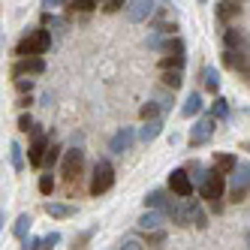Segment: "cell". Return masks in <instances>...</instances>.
Here are the masks:
<instances>
[{
  "mask_svg": "<svg viewBox=\"0 0 250 250\" xmlns=\"http://www.w3.org/2000/svg\"><path fill=\"white\" fill-rule=\"evenodd\" d=\"M30 214H19V220H15V226H12V232H15V238H27V232H30Z\"/></svg>",
  "mask_w": 250,
  "mask_h": 250,
  "instance_id": "cell-20",
  "label": "cell"
},
{
  "mask_svg": "<svg viewBox=\"0 0 250 250\" xmlns=\"http://www.w3.org/2000/svg\"><path fill=\"white\" fill-rule=\"evenodd\" d=\"M15 84H19V91H21V94H27L30 87H33V84H30V82H24V79H19V82H15Z\"/></svg>",
  "mask_w": 250,
  "mask_h": 250,
  "instance_id": "cell-36",
  "label": "cell"
},
{
  "mask_svg": "<svg viewBox=\"0 0 250 250\" xmlns=\"http://www.w3.org/2000/svg\"><path fill=\"white\" fill-rule=\"evenodd\" d=\"M73 9H79V12H91V9H97L100 3H94V0H76V3H69Z\"/></svg>",
  "mask_w": 250,
  "mask_h": 250,
  "instance_id": "cell-28",
  "label": "cell"
},
{
  "mask_svg": "<svg viewBox=\"0 0 250 250\" xmlns=\"http://www.w3.org/2000/svg\"><path fill=\"white\" fill-rule=\"evenodd\" d=\"M163 238H166L163 232H154V235H151V244H163Z\"/></svg>",
  "mask_w": 250,
  "mask_h": 250,
  "instance_id": "cell-37",
  "label": "cell"
},
{
  "mask_svg": "<svg viewBox=\"0 0 250 250\" xmlns=\"http://www.w3.org/2000/svg\"><path fill=\"white\" fill-rule=\"evenodd\" d=\"M19 130H24V133H27V130H33V118H30L27 112H24V115L19 118Z\"/></svg>",
  "mask_w": 250,
  "mask_h": 250,
  "instance_id": "cell-32",
  "label": "cell"
},
{
  "mask_svg": "<svg viewBox=\"0 0 250 250\" xmlns=\"http://www.w3.org/2000/svg\"><path fill=\"white\" fill-rule=\"evenodd\" d=\"M202 79H205V87H208L211 94H217V91H220V73H217L214 66H208V69H205Z\"/></svg>",
  "mask_w": 250,
  "mask_h": 250,
  "instance_id": "cell-21",
  "label": "cell"
},
{
  "mask_svg": "<svg viewBox=\"0 0 250 250\" xmlns=\"http://www.w3.org/2000/svg\"><path fill=\"white\" fill-rule=\"evenodd\" d=\"M199 196L208 202H220L223 199V175L217 172H205L202 181H199Z\"/></svg>",
  "mask_w": 250,
  "mask_h": 250,
  "instance_id": "cell-4",
  "label": "cell"
},
{
  "mask_svg": "<svg viewBox=\"0 0 250 250\" xmlns=\"http://www.w3.org/2000/svg\"><path fill=\"white\" fill-rule=\"evenodd\" d=\"M223 42H226V51H247V40L238 27H229L223 33Z\"/></svg>",
  "mask_w": 250,
  "mask_h": 250,
  "instance_id": "cell-12",
  "label": "cell"
},
{
  "mask_svg": "<svg viewBox=\"0 0 250 250\" xmlns=\"http://www.w3.org/2000/svg\"><path fill=\"white\" fill-rule=\"evenodd\" d=\"M214 118H226L229 115V105H226V100L223 97H217V100H214V112H211Z\"/></svg>",
  "mask_w": 250,
  "mask_h": 250,
  "instance_id": "cell-26",
  "label": "cell"
},
{
  "mask_svg": "<svg viewBox=\"0 0 250 250\" xmlns=\"http://www.w3.org/2000/svg\"><path fill=\"white\" fill-rule=\"evenodd\" d=\"M157 103H145V105H142V118H145V121H154L157 118Z\"/></svg>",
  "mask_w": 250,
  "mask_h": 250,
  "instance_id": "cell-29",
  "label": "cell"
},
{
  "mask_svg": "<svg viewBox=\"0 0 250 250\" xmlns=\"http://www.w3.org/2000/svg\"><path fill=\"white\" fill-rule=\"evenodd\" d=\"M58 151H61L58 145H55V148H45V154H42V166H48V169L55 166V160H58Z\"/></svg>",
  "mask_w": 250,
  "mask_h": 250,
  "instance_id": "cell-27",
  "label": "cell"
},
{
  "mask_svg": "<svg viewBox=\"0 0 250 250\" xmlns=\"http://www.w3.org/2000/svg\"><path fill=\"white\" fill-rule=\"evenodd\" d=\"M181 73H163V84L166 87H172V91H178V87H181Z\"/></svg>",
  "mask_w": 250,
  "mask_h": 250,
  "instance_id": "cell-25",
  "label": "cell"
},
{
  "mask_svg": "<svg viewBox=\"0 0 250 250\" xmlns=\"http://www.w3.org/2000/svg\"><path fill=\"white\" fill-rule=\"evenodd\" d=\"M166 214L178 223V226H205V214H202V208L196 205V202H181V205H169L166 208Z\"/></svg>",
  "mask_w": 250,
  "mask_h": 250,
  "instance_id": "cell-2",
  "label": "cell"
},
{
  "mask_svg": "<svg viewBox=\"0 0 250 250\" xmlns=\"http://www.w3.org/2000/svg\"><path fill=\"white\" fill-rule=\"evenodd\" d=\"M45 211H48V217H58V220L73 217V214H76V208H73V205H63V202H48V205H45Z\"/></svg>",
  "mask_w": 250,
  "mask_h": 250,
  "instance_id": "cell-17",
  "label": "cell"
},
{
  "mask_svg": "<svg viewBox=\"0 0 250 250\" xmlns=\"http://www.w3.org/2000/svg\"><path fill=\"white\" fill-rule=\"evenodd\" d=\"M9 160H12V169L15 172L24 169V157H21V145H19V142H12V145H9Z\"/></svg>",
  "mask_w": 250,
  "mask_h": 250,
  "instance_id": "cell-23",
  "label": "cell"
},
{
  "mask_svg": "<svg viewBox=\"0 0 250 250\" xmlns=\"http://www.w3.org/2000/svg\"><path fill=\"white\" fill-rule=\"evenodd\" d=\"M121 6H124L121 0H109V3H103V9H105V12H118Z\"/></svg>",
  "mask_w": 250,
  "mask_h": 250,
  "instance_id": "cell-33",
  "label": "cell"
},
{
  "mask_svg": "<svg viewBox=\"0 0 250 250\" xmlns=\"http://www.w3.org/2000/svg\"><path fill=\"white\" fill-rule=\"evenodd\" d=\"M40 73H45L42 58H21L19 63L12 66V76L15 79H19V76H40Z\"/></svg>",
  "mask_w": 250,
  "mask_h": 250,
  "instance_id": "cell-8",
  "label": "cell"
},
{
  "mask_svg": "<svg viewBox=\"0 0 250 250\" xmlns=\"http://www.w3.org/2000/svg\"><path fill=\"white\" fill-rule=\"evenodd\" d=\"M157 9V3H148V0H136V3H127V19L130 21H145L151 19Z\"/></svg>",
  "mask_w": 250,
  "mask_h": 250,
  "instance_id": "cell-9",
  "label": "cell"
},
{
  "mask_svg": "<svg viewBox=\"0 0 250 250\" xmlns=\"http://www.w3.org/2000/svg\"><path fill=\"white\" fill-rule=\"evenodd\" d=\"M199 112H202V94H199V91H193V94L187 97V103H184L181 115H184V118H193V115H199Z\"/></svg>",
  "mask_w": 250,
  "mask_h": 250,
  "instance_id": "cell-16",
  "label": "cell"
},
{
  "mask_svg": "<svg viewBox=\"0 0 250 250\" xmlns=\"http://www.w3.org/2000/svg\"><path fill=\"white\" fill-rule=\"evenodd\" d=\"M82 166H84V151H79V148L66 151V157H63V166H61L63 181H66V184H73L76 178H79V172H82Z\"/></svg>",
  "mask_w": 250,
  "mask_h": 250,
  "instance_id": "cell-5",
  "label": "cell"
},
{
  "mask_svg": "<svg viewBox=\"0 0 250 250\" xmlns=\"http://www.w3.org/2000/svg\"><path fill=\"white\" fill-rule=\"evenodd\" d=\"M247 172H250L247 163H235V169H232V202L247 199Z\"/></svg>",
  "mask_w": 250,
  "mask_h": 250,
  "instance_id": "cell-6",
  "label": "cell"
},
{
  "mask_svg": "<svg viewBox=\"0 0 250 250\" xmlns=\"http://www.w3.org/2000/svg\"><path fill=\"white\" fill-rule=\"evenodd\" d=\"M33 133H37V130H33ZM45 148H48L45 136L37 133V139H33V145H30V151H27V163H30V166H42V154H45Z\"/></svg>",
  "mask_w": 250,
  "mask_h": 250,
  "instance_id": "cell-13",
  "label": "cell"
},
{
  "mask_svg": "<svg viewBox=\"0 0 250 250\" xmlns=\"http://www.w3.org/2000/svg\"><path fill=\"white\" fill-rule=\"evenodd\" d=\"M121 250H142V244L130 238V241H124V247H121Z\"/></svg>",
  "mask_w": 250,
  "mask_h": 250,
  "instance_id": "cell-35",
  "label": "cell"
},
{
  "mask_svg": "<svg viewBox=\"0 0 250 250\" xmlns=\"http://www.w3.org/2000/svg\"><path fill=\"white\" fill-rule=\"evenodd\" d=\"M133 139H136V133H133L130 127H124V130H118V133L112 136V142H109V151H115V154H124V151H130V145H133Z\"/></svg>",
  "mask_w": 250,
  "mask_h": 250,
  "instance_id": "cell-11",
  "label": "cell"
},
{
  "mask_svg": "<svg viewBox=\"0 0 250 250\" xmlns=\"http://www.w3.org/2000/svg\"><path fill=\"white\" fill-rule=\"evenodd\" d=\"M24 250H40V238H24Z\"/></svg>",
  "mask_w": 250,
  "mask_h": 250,
  "instance_id": "cell-34",
  "label": "cell"
},
{
  "mask_svg": "<svg viewBox=\"0 0 250 250\" xmlns=\"http://www.w3.org/2000/svg\"><path fill=\"white\" fill-rule=\"evenodd\" d=\"M0 229H3V211H0Z\"/></svg>",
  "mask_w": 250,
  "mask_h": 250,
  "instance_id": "cell-38",
  "label": "cell"
},
{
  "mask_svg": "<svg viewBox=\"0 0 250 250\" xmlns=\"http://www.w3.org/2000/svg\"><path fill=\"white\" fill-rule=\"evenodd\" d=\"M58 241H61V232H48L45 238H40V247H48V250H51Z\"/></svg>",
  "mask_w": 250,
  "mask_h": 250,
  "instance_id": "cell-31",
  "label": "cell"
},
{
  "mask_svg": "<svg viewBox=\"0 0 250 250\" xmlns=\"http://www.w3.org/2000/svg\"><path fill=\"white\" fill-rule=\"evenodd\" d=\"M51 190H55V178H51V175H42V178H40V193L48 196Z\"/></svg>",
  "mask_w": 250,
  "mask_h": 250,
  "instance_id": "cell-30",
  "label": "cell"
},
{
  "mask_svg": "<svg viewBox=\"0 0 250 250\" xmlns=\"http://www.w3.org/2000/svg\"><path fill=\"white\" fill-rule=\"evenodd\" d=\"M145 205L148 208H154V211H160V214H163L169 205H172V199H169V196H166V190H151L148 196H145Z\"/></svg>",
  "mask_w": 250,
  "mask_h": 250,
  "instance_id": "cell-14",
  "label": "cell"
},
{
  "mask_svg": "<svg viewBox=\"0 0 250 250\" xmlns=\"http://www.w3.org/2000/svg\"><path fill=\"white\" fill-rule=\"evenodd\" d=\"M238 12H241V3H220V6H217V15H220V19H235Z\"/></svg>",
  "mask_w": 250,
  "mask_h": 250,
  "instance_id": "cell-24",
  "label": "cell"
},
{
  "mask_svg": "<svg viewBox=\"0 0 250 250\" xmlns=\"http://www.w3.org/2000/svg\"><path fill=\"white\" fill-rule=\"evenodd\" d=\"M211 133H214V118H202V121L193 127V133H190V145H193V148L202 145V142L211 139Z\"/></svg>",
  "mask_w": 250,
  "mask_h": 250,
  "instance_id": "cell-10",
  "label": "cell"
},
{
  "mask_svg": "<svg viewBox=\"0 0 250 250\" xmlns=\"http://www.w3.org/2000/svg\"><path fill=\"white\" fill-rule=\"evenodd\" d=\"M169 187L175 196H181V199H187V196H193V181H190V175L184 169H175L169 175Z\"/></svg>",
  "mask_w": 250,
  "mask_h": 250,
  "instance_id": "cell-7",
  "label": "cell"
},
{
  "mask_svg": "<svg viewBox=\"0 0 250 250\" xmlns=\"http://www.w3.org/2000/svg\"><path fill=\"white\" fill-rule=\"evenodd\" d=\"M160 133H163V121H160V118H154V121H145V127H142V142H154Z\"/></svg>",
  "mask_w": 250,
  "mask_h": 250,
  "instance_id": "cell-15",
  "label": "cell"
},
{
  "mask_svg": "<svg viewBox=\"0 0 250 250\" xmlns=\"http://www.w3.org/2000/svg\"><path fill=\"white\" fill-rule=\"evenodd\" d=\"M48 45H51L48 30L37 27V30H30L27 37L15 45V55H19V58H40V55H45V51H48Z\"/></svg>",
  "mask_w": 250,
  "mask_h": 250,
  "instance_id": "cell-1",
  "label": "cell"
},
{
  "mask_svg": "<svg viewBox=\"0 0 250 250\" xmlns=\"http://www.w3.org/2000/svg\"><path fill=\"white\" fill-rule=\"evenodd\" d=\"M112 184H115V169H112L109 160H100V163L94 166V175H91V193L100 196V193L109 190Z\"/></svg>",
  "mask_w": 250,
  "mask_h": 250,
  "instance_id": "cell-3",
  "label": "cell"
},
{
  "mask_svg": "<svg viewBox=\"0 0 250 250\" xmlns=\"http://www.w3.org/2000/svg\"><path fill=\"white\" fill-rule=\"evenodd\" d=\"M235 163H238V160L232 157V154H223V157L217 154V160H214V166H217V169H214V172H217V175L220 172H232V169H235Z\"/></svg>",
  "mask_w": 250,
  "mask_h": 250,
  "instance_id": "cell-22",
  "label": "cell"
},
{
  "mask_svg": "<svg viewBox=\"0 0 250 250\" xmlns=\"http://www.w3.org/2000/svg\"><path fill=\"white\" fill-rule=\"evenodd\" d=\"M181 66H184V55H166L160 61V69H163V73H181Z\"/></svg>",
  "mask_w": 250,
  "mask_h": 250,
  "instance_id": "cell-19",
  "label": "cell"
},
{
  "mask_svg": "<svg viewBox=\"0 0 250 250\" xmlns=\"http://www.w3.org/2000/svg\"><path fill=\"white\" fill-rule=\"evenodd\" d=\"M166 220V214H160V211H145L139 217V226L142 229H160V223Z\"/></svg>",
  "mask_w": 250,
  "mask_h": 250,
  "instance_id": "cell-18",
  "label": "cell"
}]
</instances>
